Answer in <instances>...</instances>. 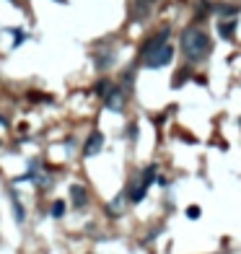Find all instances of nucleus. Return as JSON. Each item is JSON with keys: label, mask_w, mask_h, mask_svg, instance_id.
<instances>
[{"label": "nucleus", "mask_w": 241, "mask_h": 254, "mask_svg": "<svg viewBox=\"0 0 241 254\" xmlns=\"http://www.w3.org/2000/svg\"><path fill=\"white\" fill-rule=\"evenodd\" d=\"M233 32H236V21H223V24L218 26V34H221L223 39H233Z\"/></svg>", "instance_id": "7"}, {"label": "nucleus", "mask_w": 241, "mask_h": 254, "mask_svg": "<svg viewBox=\"0 0 241 254\" xmlns=\"http://www.w3.org/2000/svg\"><path fill=\"white\" fill-rule=\"evenodd\" d=\"M63 213H65V203H55V205H52V215H55V218H63Z\"/></svg>", "instance_id": "11"}, {"label": "nucleus", "mask_w": 241, "mask_h": 254, "mask_svg": "<svg viewBox=\"0 0 241 254\" xmlns=\"http://www.w3.org/2000/svg\"><path fill=\"white\" fill-rule=\"evenodd\" d=\"M11 197H13V210H16V221H18V223H24V210H21V203H18L16 192H11Z\"/></svg>", "instance_id": "9"}, {"label": "nucleus", "mask_w": 241, "mask_h": 254, "mask_svg": "<svg viewBox=\"0 0 241 254\" xmlns=\"http://www.w3.org/2000/svg\"><path fill=\"white\" fill-rule=\"evenodd\" d=\"M163 44H169V29H161L156 36H150V39L145 42V47H143V55H150V52L161 49Z\"/></svg>", "instance_id": "3"}, {"label": "nucleus", "mask_w": 241, "mask_h": 254, "mask_svg": "<svg viewBox=\"0 0 241 254\" xmlns=\"http://www.w3.org/2000/svg\"><path fill=\"white\" fill-rule=\"evenodd\" d=\"M182 49L187 60H192V63H200V60H205L210 55V36L202 32L197 26H190L182 32Z\"/></svg>", "instance_id": "1"}, {"label": "nucleus", "mask_w": 241, "mask_h": 254, "mask_svg": "<svg viewBox=\"0 0 241 254\" xmlns=\"http://www.w3.org/2000/svg\"><path fill=\"white\" fill-rule=\"evenodd\" d=\"M215 11H218V13H223V16H236V13H239L236 5H218Z\"/></svg>", "instance_id": "10"}, {"label": "nucleus", "mask_w": 241, "mask_h": 254, "mask_svg": "<svg viewBox=\"0 0 241 254\" xmlns=\"http://www.w3.org/2000/svg\"><path fill=\"white\" fill-rule=\"evenodd\" d=\"M187 215H190V218H200V210H197V207H190V210H187Z\"/></svg>", "instance_id": "14"}, {"label": "nucleus", "mask_w": 241, "mask_h": 254, "mask_svg": "<svg viewBox=\"0 0 241 254\" xmlns=\"http://www.w3.org/2000/svg\"><path fill=\"white\" fill-rule=\"evenodd\" d=\"M70 197H73V205H75V207H83V205L88 203V192H86L80 184H73V187H70Z\"/></svg>", "instance_id": "6"}, {"label": "nucleus", "mask_w": 241, "mask_h": 254, "mask_svg": "<svg viewBox=\"0 0 241 254\" xmlns=\"http://www.w3.org/2000/svg\"><path fill=\"white\" fill-rule=\"evenodd\" d=\"M57 3H65V0H57Z\"/></svg>", "instance_id": "15"}, {"label": "nucleus", "mask_w": 241, "mask_h": 254, "mask_svg": "<svg viewBox=\"0 0 241 254\" xmlns=\"http://www.w3.org/2000/svg\"><path fill=\"white\" fill-rule=\"evenodd\" d=\"M153 3V0H138V13L143 16V11H145V5H150Z\"/></svg>", "instance_id": "13"}, {"label": "nucleus", "mask_w": 241, "mask_h": 254, "mask_svg": "<svg viewBox=\"0 0 241 254\" xmlns=\"http://www.w3.org/2000/svg\"><path fill=\"white\" fill-rule=\"evenodd\" d=\"M101 145H104V135L99 130H94L91 132V138L86 140V148H83V156H96L101 151Z\"/></svg>", "instance_id": "4"}, {"label": "nucleus", "mask_w": 241, "mask_h": 254, "mask_svg": "<svg viewBox=\"0 0 241 254\" xmlns=\"http://www.w3.org/2000/svg\"><path fill=\"white\" fill-rule=\"evenodd\" d=\"M171 60H174V47H171V44H163L161 49L145 55V65L148 68H163V65H169Z\"/></svg>", "instance_id": "2"}, {"label": "nucleus", "mask_w": 241, "mask_h": 254, "mask_svg": "<svg viewBox=\"0 0 241 254\" xmlns=\"http://www.w3.org/2000/svg\"><path fill=\"white\" fill-rule=\"evenodd\" d=\"M104 96H107V109L122 111V91H119L117 86H109V91L104 94Z\"/></svg>", "instance_id": "5"}, {"label": "nucleus", "mask_w": 241, "mask_h": 254, "mask_svg": "<svg viewBox=\"0 0 241 254\" xmlns=\"http://www.w3.org/2000/svg\"><path fill=\"white\" fill-rule=\"evenodd\" d=\"M153 179H156V166H148V169H145V174H143V182H140V187L148 192V187L153 184Z\"/></svg>", "instance_id": "8"}, {"label": "nucleus", "mask_w": 241, "mask_h": 254, "mask_svg": "<svg viewBox=\"0 0 241 254\" xmlns=\"http://www.w3.org/2000/svg\"><path fill=\"white\" fill-rule=\"evenodd\" d=\"M109 91V83L107 80H99V83H96V94H107Z\"/></svg>", "instance_id": "12"}]
</instances>
